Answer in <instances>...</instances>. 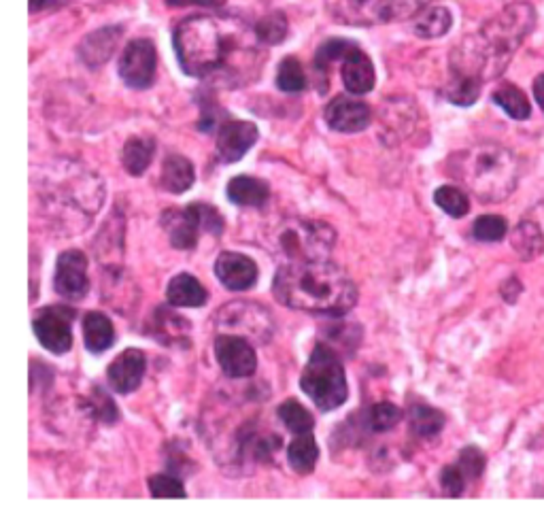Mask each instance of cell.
<instances>
[{
  "instance_id": "obj_40",
  "label": "cell",
  "mask_w": 544,
  "mask_h": 525,
  "mask_svg": "<svg viewBox=\"0 0 544 525\" xmlns=\"http://www.w3.org/2000/svg\"><path fill=\"white\" fill-rule=\"evenodd\" d=\"M508 232L506 219L500 215H481L472 226V236L481 243H498Z\"/></svg>"
},
{
  "instance_id": "obj_14",
  "label": "cell",
  "mask_w": 544,
  "mask_h": 525,
  "mask_svg": "<svg viewBox=\"0 0 544 525\" xmlns=\"http://www.w3.org/2000/svg\"><path fill=\"white\" fill-rule=\"evenodd\" d=\"M54 287L56 292L66 300H81L90 292V279H88V258L79 249L62 251L56 262V275H54Z\"/></svg>"
},
{
  "instance_id": "obj_11",
  "label": "cell",
  "mask_w": 544,
  "mask_h": 525,
  "mask_svg": "<svg viewBox=\"0 0 544 525\" xmlns=\"http://www.w3.org/2000/svg\"><path fill=\"white\" fill-rule=\"evenodd\" d=\"M158 52L149 39H134L119 56V77L132 90H147L156 81Z\"/></svg>"
},
{
  "instance_id": "obj_8",
  "label": "cell",
  "mask_w": 544,
  "mask_h": 525,
  "mask_svg": "<svg viewBox=\"0 0 544 525\" xmlns=\"http://www.w3.org/2000/svg\"><path fill=\"white\" fill-rule=\"evenodd\" d=\"M428 0H332L330 9L336 22L351 26H372L415 18Z\"/></svg>"
},
{
  "instance_id": "obj_46",
  "label": "cell",
  "mask_w": 544,
  "mask_h": 525,
  "mask_svg": "<svg viewBox=\"0 0 544 525\" xmlns=\"http://www.w3.org/2000/svg\"><path fill=\"white\" fill-rule=\"evenodd\" d=\"M66 3H71V0H30V11L39 13L45 9H54V7H62Z\"/></svg>"
},
{
  "instance_id": "obj_28",
  "label": "cell",
  "mask_w": 544,
  "mask_h": 525,
  "mask_svg": "<svg viewBox=\"0 0 544 525\" xmlns=\"http://www.w3.org/2000/svg\"><path fill=\"white\" fill-rule=\"evenodd\" d=\"M510 245L523 260H536L544 251V236L534 222H521L513 234H510Z\"/></svg>"
},
{
  "instance_id": "obj_39",
  "label": "cell",
  "mask_w": 544,
  "mask_h": 525,
  "mask_svg": "<svg viewBox=\"0 0 544 525\" xmlns=\"http://www.w3.org/2000/svg\"><path fill=\"white\" fill-rule=\"evenodd\" d=\"M85 404H88V411L92 417H96L98 421L107 423V426H111V423H115L119 417H122V413H119L115 400L105 392L102 387H94L90 398L85 400Z\"/></svg>"
},
{
  "instance_id": "obj_6",
  "label": "cell",
  "mask_w": 544,
  "mask_h": 525,
  "mask_svg": "<svg viewBox=\"0 0 544 525\" xmlns=\"http://www.w3.org/2000/svg\"><path fill=\"white\" fill-rule=\"evenodd\" d=\"M336 243V232L332 226L317 222V219L287 217L272 228L268 236V249L289 262H315L328 260Z\"/></svg>"
},
{
  "instance_id": "obj_31",
  "label": "cell",
  "mask_w": 544,
  "mask_h": 525,
  "mask_svg": "<svg viewBox=\"0 0 544 525\" xmlns=\"http://www.w3.org/2000/svg\"><path fill=\"white\" fill-rule=\"evenodd\" d=\"M493 103H496L508 117H513V120H527V117L532 115V105L527 96L513 86V83H504L502 88H498L493 92Z\"/></svg>"
},
{
  "instance_id": "obj_16",
  "label": "cell",
  "mask_w": 544,
  "mask_h": 525,
  "mask_svg": "<svg viewBox=\"0 0 544 525\" xmlns=\"http://www.w3.org/2000/svg\"><path fill=\"white\" fill-rule=\"evenodd\" d=\"M323 120L334 130L343 134L362 132L372 122V111L364 103L351 96H336L330 100L326 111H323Z\"/></svg>"
},
{
  "instance_id": "obj_4",
  "label": "cell",
  "mask_w": 544,
  "mask_h": 525,
  "mask_svg": "<svg viewBox=\"0 0 544 525\" xmlns=\"http://www.w3.org/2000/svg\"><path fill=\"white\" fill-rule=\"evenodd\" d=\"M449 175L487 205L506 200L519 183V160L498 143H479L455 151L449 158Z\"/></svg>"
},
{
  "instance_id": "obj_2",
  "label": "cell",
  "mask_w": 544,
  "mask_h": 525,
  "mask_svg": "<svg viewBox=\"0 0 544 525\" xmlns=\"http://www.w3.org/2000/svg\"><path fill=\"white\" fill-rule=\"evenodd\" d=\"M37 190L49 228L60 236L83 232L105 202V181L88 166L71 160L47 166Z\"/></svg>"
},
{
  "instance_id": "obj_25",
  "label": "cell",
  "mask_w": 544,
  "mask_h": 525,
  "mask_svg": "<svg viewBox=\"0 0 544 525\" xmlns=\"http://www.w3.org/2000/svg\"><path fill=\"white\" fill-rule=\"evenodd\" d=\"M319 460V445L311 432L298 434L287 447V462L296 474H311Z\"/></svg>"
},
{
  "instance_id": "obj_45",
  "label": "cell",
  "mask_w": 544,
  "mask_h": 525,
  "mask_svg": "<svg viewBox=\"0 0 544 525\" xmlns=\"http://www.w3.org/2000/svg\"><path fill=\"white\" fill-rule=\"evenodd\" d=\"M521 294V283L517 279H508L504 285H502V296L506 298V302H515Z\"/></svg>"
},
{
  "instance_id": "obj_47",
  "label": "cell",
  "mask_w": 544,
  "mask_h": 525,
  "mask_svg": "<svg viewBox=\"0 0 544 525\" xmlns=\"http://www.w3.org/2000/svg\"><path fill=\"white\" fill-rule=\"evenodd\" d=\"M534 96H536L538 107L544 111V73H540L534 81Z\"/></svg>"
},
{
  "instance_id": "obj_7",
  "label": "cell",
  "mask_w": 544,
  "mask_h": 525,
  "mask_svg": "<svg viewBox=\"0 0 544 525\" xmlns=\"http://www.w3.org/2000/svg\"><path fill=\"white\" fill-rule=\"evenodd\" d=\"M302 392L319 411L328 413L343 406L349 398V385L343 362L328 345H317L300 377Z\"/></svg>"
},
{
  "instance_id": "obj_37",
  "label": "cell",
  "mask_w": 544,
  "mask_h": 525,
  "mask_svg": "<svg viewBox=\"0 0 544 525\" xmlns=\"http://www.w3.org/2000/svg\"><path fill=\"white\" fill-rule=\"evenodd\" d=\"M400 419H402V411L391 402H379V404L370 406V411L366 415L368 430L377 432V434H383V432H389L391 428H396Z\"/></svg>"
},
{
  "instance_id": "obj_21",
  "label": "cell",
  "mask_w": 544,
  "mask_h": 525,
  "mask_svg": "<svg viewBox=\"0 0 544 525\" xmlns=\"http://www.w3.org/2000/svg\"><path fill=\"white\" fill-rule=\"evenodd\" d=\"M166 300L168 304H173V307L179 309H198L207 304L209 292L194 275L181 273L170 279L166 287Z\"/></svg>"
},
{
  "instance_id": "obj_32",
  "label": "cell",
  "mask_w": 544,
  "mask_h": 525,
  "mask_svg": "<svg viewBox=\"0 0 544 525\" xmlns=\"http://www.w3.org/2000/svg\"><path fill=\"white\" fill-rule=\"evenodd\" d=\"M277 415L283 421V426L294 436L313 432V428H315V417L311 415V411H306L304 406L294 398L285 400L277 409Z\"/></svg>"
},
{
  "instance_id": "obj_19",
  "label": "cell",
  "mask_w": 544,
  "mask_h": 525,
  "mask_svg": "<svg viewBox=\"0 0 544 525\" xmlns=\"http://www.w3.org/2000/svg\"><path fill=\"white\" fill-rule=\"evenodd\" d=\"M122 35H124L122 26H105L90 32V35L85 37L77 47L79 60L85 66H90V69H98V66L107 64L111 56L115 54Z\"/></svg>"
},
{
  "instance_id": "obj_12",
  "label": "cell",
  "mask_w": 544,
  "mask_h": 525,
  "mask_svg": "<svg viewBox=\"0 0 544 525\" xmlns=\"http://www.w3.org/2000/svg\"><path fill=\"white\" fill-rule=\"evenodd\" d=\"M215 360L230 379H247L255 375L258 368V355L251 341L236 334H217L215 338Z\"/></svg>"
},
{
  "instance_id": "obj_30",
  "label": "cell",
  "mask_w": 544,
  "mask_h": 525,
  "mask_svg": "<svg viewBox=\"0 0 544 525\" xmlns=\"http://www.w3.org/2000/svg\"><path fill=\"white\" fill-rule=\"evenodd\" d=\"M451 26H453V15L447 7H430L417 18L415 32L421 39H438V37H445L451 30Z\"/></svg>"
},
{
  "instance_id": "obj_26",
  "label": "cell",
  "mask_w": 544,
  "mask_h": 525,
  "mask_svg": "<svg viewBox=\"0 0 544 525\" xmlns=\"http://www.w3.org/2000/svg\"><path fill=\"white\" fill-rule=\"evenodd\" d=\"M156 154V141L147 137H132L122 149V164L132 177H141Z\"/></svg>"
},
{
  "instance_id": "obj_27",
  "label": "cell",
  "mask_w": 544,
  "mask_h": 525,
  "mask_svg": "<svg viewBox=\"0 0 544 525\" xmlns=\"http://www.w3.org/2000/svg\"><path fill=\"white\" fill-rule=\"evenodd\" d=\"M187 332H190V324L177 313L168 309H158L153 315V334H156L164 345H179L185 343Z\"/></svg>"
},
{
  "instance_id": "obj_5",
  "label": "cell",
  "mask_w": 544,
  "mask_h": 525,
  "mask_svg": "<svg viewBox=\"0 0 544 525\" xmlns=\"http://www.w3.org/2000/svg\"><path fill=\"white\" fill-rule=\"evenodd\" d=\"M173 45L181 71L202 79L226 69L238 41L217 18L192 15L175 28Z\"/></svg>"
},
{
  "instance_id": "obj_9",
  "label": "cell",
  "mask_w": 544,
  "mask_h": 525,
  "mask_svg": "<svg viewBox=\"0 0 544 525\" xmlns=\"http://www.w3.org/2000/svg\"><path fill=\"white\" fill-rule=\"evenodd\" d=\"M162 228L175 249L190 251L198 245L200 234L209 232L219 236L224 232V219L211 205L194 202L183 209H166L162 215Z\"/></svg>"
},
{
  "instance_id": "obj_15",
  "label": "cell",
  "mask_w": 544,
  "mask_h": 525,
  "mask_svg": "<svg viewBox=\"0 0 544 525\" xmlns=\"http://www.w3.org/2000/svg\"><path fill=\"white\" fill-rule=\"evenodd\" d=\"M260 132L255 124L245 120H226L217 130V160L221 164H234L258 143Z\"/></svg>"
},
{
  "instance_id": "obj_42",
  "label": "cell",
  "mask_w": 544,
  "mask_h": 525,
  "mask_svg": "<svg viewBox=\"0 0 544 525\" xmlns=\"http://www.w3.org/2000/svg\"><path fill=\"white\" fill-rule=\"evenodd\" d=\"M459 468H462V472L466 474V479L468 481H474V479H479L481 474L485 472V455L479 447H466L462 449V453H459L457 457V462H455Z\"/></svg>"
},
{
  "instance_id": "obj_44",
  "label": "cell",
  "mask_w": 544,
  "mask_h": 525,
  "mask_svg": "<svg viewBox=\"0 0 544 525\" xmlns=\"http://www.w3.org/2000/svg\"><path fill=\"white\" fill-rule=\"evenodd\" d=\"M170 7H204V9H217L224 7L226 0H166Z\"/></svg>"
},
{
  "instance_id": "obj_13",
  "label": "cell",
  "mask_w": 544,
  "mask_h": 525,
  "mask_svg": "<svg viewBox=\"0 0 544 525\" xmlns=\"http://www.w3.org/2000/svg\"><path fill=\"white\" fill-rule=\"evenodd\" d=\"M73 315L62 307H45L37 311L32 319L34 336L39 343L56 355L71 351L73 347V330H71Z\"/></svg>"
},
{
  "instance_id": "obj_29",
  "label": "cell",
  "mask_w": 544,
  "mask_h": 525,
  "mask_svg": "<svg viewBox=\"0 0 544 525\" xmlns=\"http://www.w3.org/2000/svg\"><path fill=\"white\" fill-rule=\"evenodd\" d=\"M408 423H411V432L415 436L434 438L445 428V415L428 404H413L408 411Z\"/></svg>"
},
{
  "instance_id": "obj_3",
  "label": "cell",
  "mask_w": 544,
  "mask_h": 525,
  "mask_svg": "<svg viewBox=\"0 0 544 525\" xmlns=\"http://www.w3.org/2000/svg\"><path fill=\"white\" fill-rule=\"evenodd\" d=\"M272 294L287 309L334 317L349 313L357 302L353 279L328 260L283 264L272 281Z\"/></svg>"
},
{
  "instance_id": "obj_17",
  "label": "cell",
  "mask_w": 544,
  "mask_h": 525,
  "mask_svg": "<svg viewBox=\"0 0 544 525\" xmlns=\"http://www.w3.org/2000/svg\"><path fill=\"white\" fill-rule=\"evenodd\" d=\"M147 370V358L141 349L128 347L111 362L107 370V381L113 392L117 394H132L139 389Z\"/></svg>"
},
{
  "instance_id": "obj_36",
  "label": "cell",
  "mask_w": 544,
  "mask_h": 525,
  "mask_svg": "<svg viewBox=\"0 0 544 525\" xmlns=\"http://www.w3.org/2000/svg\"><path fill=\"white\" fill-rule=\"evenodd\" d=\"M434 202L445 211L447 215L459 219L470 211V200L464 190L455 188V185H442L434 192Z\"/></svg>"
},
{
  "instance_id": "obj_38",
  "label": "cell",
  "mask_w": 544,
  "mask_h": 525,
  "mask_svg": "<svg viewBox=\"0 0 544 525\" xmlns=\"http://www.w3.org/2000/svg\"><path fill=\"white\" fill-rule=\"evenodd\" d=\"M353 45L355 43L347 41V39H330V41L323 43L317 49V56H315V71H317V75L319 77H326L328 69H330V64L343 62V58L347 56V52H349V49Z\"/></svg>"
},
{
  "instance_id": "obj_41",
  "label": "cell",
  "mask_w": 544,
  "mask_h": 525,
  "mask_svg": "<svg viewBox=\"0 0 544 525\" xmlns=\"http://www.w3.org/2000/svg\"><path fill=\"white\" fill-rule=\"evenodd\" d=\"M149 494L153 498H187V491L175 474H156V477H151Z\"/></svg>"
},
{
  "instance_id": "obj_33",
  "label": "cell",
  "mask_w": 544,
  "mask_h": 525,
  "mask_svg": "<svg viewBox=\"0 0 544 525\" xmlns=\"http://www.w3.org/2000/svg\"><path fill=\"white\" fill-rule=\"evenodd\" d=\"M253 35L260 43L266 45H281L287 37V18L283 11H272L255 24Z\"/></svg>"
},
{
  "instance_id": "obj_35",
  "label": "cell",
  "mask_w": 544,
  "mask_h": 525,
  "mask_svg": "<svg viewBox=\"0 0 544 525\" xmlns=\"http://www.w3.org/2000/svg\"><path fill=\"white\" fill-rule=\"evenodd\" d=\"M481 81L470 79V77H457L451 75L449 86H447V98L457 107H470L481 96Z\"/></svg>"
},
{
  "instance_id": "obj_24",
  "label": "cell",
  "mask_w": 544,
  "mask_h": 525,
  "mask_svg": "<svg viewBox=\"0 0 544 525\" xmlns=\"http://www.w3.org/2000/svg\"><path fill=\"white\" fill-rule=\"evenodd\" d=\"M196 181V171H194V164L179 156V154H173L168 156L164 162H162V173H160V183L162 188L170 194H183L187 192L194 185Z\"/></svg>"
},
{
  "instance_id": "obj_43",
  "label": "cell",
  "mask_w": 544,
  "mask_h": 525,
  "mask_svg": "<svg viewBox=\"0 0 544 525\" xmlns=\"http://www.w3.org/2000/svg\"><path fill=\"white\" fill-rule=\"evenodd\" d=\"M466 483H468L466 474L462 472V468H459L457 464H451V466L442 468V472H440V487H442V491H445L447 496H451V498L462 496Z\"/></svg>"
},
{
  "instance_id": "obj_18",
  "label": "cell",
  "mask_w": 544,
  "mask_h": 525,
  "mask_svg": "<svg viewBox=\"0 0 544 525\" xmlns=\"http://www.w3.org/2000/svg\"><path fill=\"white\" fill-rule=\"evenodd\" d=\"M215 275L230 292H247L258 283L260 273L258 266H255V262L249 256H245V253L224 251L219 253V258L215 262Z\"/></svg>"
},
{
  "instance_id": "obj_23",
  "label": "cell",
  "mask_w": 544,
  "mask_h": 525,
  "mask_svg": "<svg viewBox=\"0 0 544 525\" xmlns=\"http://www.w3.org/2000/svg\"><path fill=\"white\" fill-rule=\"evenodd\" d=\"M83 343L90 353H105L115 343V328L107 315L98 311L85 313L83 317Z\"/></svg>"
},
{
  "instance_id": "obj_1",
  "label": "cell",
  "mask_w": 544,
  "mask_h": 525,
  "mask_svg": "<svg viewBox=\"0 0 544 525\" xmlns=\"http://www.w3.org/2000/svg\"><path fill=\"white\" fill-rule=\"evenodd\" d=\"M536 24L530 3H513L493 15L476 35L466 37L451 54V75L476 81L496 79Z\"/></svg>"
},
{
  "instance_id": "obj_20",
  "label": "cell",
  "mask_w": 544,
  "mask_h": 525,
  "mask_svg": "<svg viewBox=\"0 0 544 525\" xmlns=\"http://www.w3.org/2000/svg\"><path fill=\"white\" fill-rule=\"evenodd\" d=\"M340 75H343L347 92L355 96L368 94L374 88V83H377V73H374L372 60L368 58L364 49L357 45H353L343 58V71H340Z\"/></svg>"
},
{
  "instance_id": "obj_34",
  "label": "cell",
  "mask_w": 544,
  "mask_h": 525,
  "mask_svg": "<svg viewBox=\"0 0 544 525\" xmlns=\"http://www.w3.org/2000/svg\"><path fill=\"white\" fill-rule=\"evenodd\" d=\"M277 88L287 94H300L306 88V73L298 58H283L277 69Z\"/></svg>"
},
{
  "instance_id": "obj_10",
  "label": "cell",
  "mask_w": 544,
  "mask_h": 525,
  "mask_svg": "<svg viewBox=\"0 0 544 525\" xmlns=\"http://www.w3.org/2000/svg\"><path fill=\"white\" fill-rule=\"evenodd\" d=\"M215 326L219 334H236L251 343H266L275 330L268 309L249 300L230 302L219 309L215 313Z\"/></svg>"
},
{
  "instance_id": "obj_22",
  "label": "cell",
  "mask_w": 544,
  "mask_h": 525,
  "mask_svg": "<svg viewBox=\"0 0 544 525\" xmlns=\"http://www.w3.org/2000/svg\"><path fill=\"white\" fill-rule=\"evenodd\" d=\"M226 194H228V200L232 202V205L260 209L266 205L268 198H270V188H268L266 181H262L258 177L238 175L228 183Z\"/></svg>"
}]
</instances>
